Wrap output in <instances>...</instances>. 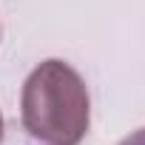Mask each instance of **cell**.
<instances>
[{"label":"cell","mask_w":145,"mask_h":145,"mask_svg":"<svg viewBox=\"0 0 145 145\" xmlns=\"http://www.w3.org/2000/svg\"><path fill=\"white\" fill-rule=\"evenodd\" d=\"M0 142H3V114H0Z\"/></svg>","instance_id":"cell-3"},{"label":"cell","mask_w":145,"mask_h":145,"mask_svg":"<svg viewBox=\"0 0 145 145\" xmlns=\"http://www.w3.org/2000/svg\"><path fill=\"white\" fill-rule=\"evenodd\" d=\"M120 145H145V128H139V131H134L131 137H125Z\"/></svg>","instance_id":"cell-2"},{"label":"cell","mask_w":145,"mask_h":145,"mask_svg":"<svg viewBox=\"0 0 145 145\" xmlns=\"http://www.w3.org/2000/svg\"><path fill=\"white\" fill-rule=\"evenodd\" d=\"M20 117L40 145H80L91 122V100L83 77L63 60L40 63L23 83Z\"/></svg>","instance_id":"cell-1"}]
</instances>
